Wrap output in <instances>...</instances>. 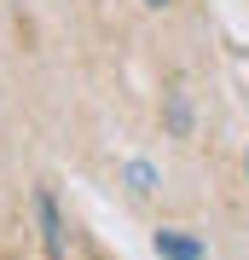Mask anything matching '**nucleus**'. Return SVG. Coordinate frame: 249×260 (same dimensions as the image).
Wrapping results in <instances>:
<instances>
[{
  "mask_svg": "<svg viewBox=\"0 0 249 260\" xmlns=\"http://www.w3.org/2000/svg\"><path fill=\"white\" fill-rule=\"evenodd\" d=\"M35 220H41V249H46V260H64V220H58L52 191H35Z\"/></svg>",
  "mask_w": 249,
  "mask_h": 260,
  "instance_id": "obj_1",
  "label": "nucleus"
},
{
  "mask_svg": "<svg viewBox=\"0 0 249 260\" xmlns=\"http://www.w3.org/2000/svg\"><path fill=\"white\" fill-rule=\"evenodd\" d=\"M157 254L162 260H203V243L185 232H157Z\"/></svg>",
  "mask_w": 249,
  "mask_h": 260,
  "instance_id": "obj_2",
  "label": "nucleus"
},
{
  "mask_svg": "<svg viewBox=\"0 0 249 260\" xmlns=\"http://www.w3.org/2000/svg\"><path fill=\"white\" fill-rule=\"evenodd\" d=\"M128 185L133 191H157V168L151 162H128Z\"/></svg>",
  "mask_w": 249,
  "mask_h": 260,
  "instance_id": "obj_3",
  "label": "nucleus"
},
{
  "mask_svg": "<svg viewBox=\"0 0 249 260\" xmlns=\"http://www.w3.org/2000/svg\"><path fill=\"white\" fill-rule=\"evenodd\" d=\"M145 6H162V0H145Z\"/></svg>",
  "mask_w": 249,
  "mask_h": 260,
  "instance_id": "obj_4",
  "label": "nucleus"
},
{
  "mask_svg": "<svg viewBox=\"0 0 249 260\" xmlns=\"http://www.w3.org/2000/svg\"><path fill=\"white\" fill-rule=\"evenodd\" d=\"M243 168H249V156H243Z\"/></svg>",
  "mask_w": 249,
  "mask_h": 260,
  "instance_id": "obj_5",
  "label": "nucleus"
}]
</instances>
